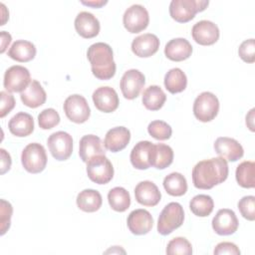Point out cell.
Wrapping results in <instances>:
<instances>
[{
	"label": "cell",
	"mask_w": 255,
	"mask_h": 255,
	"mask_svg": "<svg viewBox=\"0 0 255 255\" xmlns=\"http://www.w3.org/2000/svg\"><path fill=\"white\" fill-rule=\"evenodd\" d=\"M238 219L233 210L223 208L212 219V228L218 235H231L238 229Z\"/></svg>",
	"instance_id": "14"
},
{
	"label": "cell",
	"mask_w": 255,
	"mask_h": 255,
	"mask_svg": "<svg viewBox=\"0 0 255 255\" xmlns=\"http://www.w3.org/2000/svg\"><path fill=\"white\" fill-rule=\"evenodd\" d=\"M108 201L112 209L118 212H124L130 205V196L127 189L117 186L109 191Z\"/></svg>",
	"instance_id": "32"
},
{
	"label": "cell",
	"mask_w": 255,
	"mask_h": 255,
	"mask_svg": "<svg viewBox=\"0 0 255 255\" xmlns=\"http://www.w3.org/2000/svg\"><path fill=\"white\" fill-rule=\"evenodd\" d=\"M0 153H1V174H4L6 171L10 169L12 160H11L10 154L4 148H0Z\"/></svg>",
	"instance_id": "44"
},
{
	"label": "cell",
	"mask_w": 255,
	"mask_h": 255,
	"mask_svg": "<svg viewBox=\"0 0 255 255\" xmlns=\"http://www.w3.org/2000/svg\"><path fill=\"white\" fill-rule=\"evenodd\" d=\"M192 247L190 242L184 237H175L171 239L166 247V254L168 255H190Z\"/></svg>",
	"instance_id": "36"
},
{
	"label": "cell",
	"mask_w": 255,
	"mask_h": 255,
	"mask_svg": "<svg viewBox=\"0 0 255 255\" xmlns=\"http://www.w3.org/2000/svg\"><path fill=\"white\" fill-rule=\"evenodd\" d=\"M163 187L169 195L181 196L187 191V182L181 173L171 172L164 177Z\"/></svg>",
	"instance_id": "33"
},
{
	"label": "cell",
	"mask_w": 255,
	"mask_h": 255,
	"mask_svg": "<svg viewBox=\"0 0 255 255\" xmlns=\"http://www.w3.org/2000/svg\"><path fill=\"white\" fill-rule=\"evenodd\" d=\"M106 151L103 148L102 140L95 134L84 135L79 143V155L84 162H88L91 158L97 155H105Z\"/></svg>",
	"instance_id": "22"
},
{
	"label": "cell",
	"mask_w": 255,
	"mask_h": 255,
	"mask_svg": "<svg viewBox=\"0 0 255 255\" xmlns=\"http://www.w3.org/2000/svg\"><path fill=\"white\" fill-rule=\"evenodd\" d=\"M228 163L223 157H213L197 162L192 169V182L198 189H211L228 176Z\"/></svg>",
	"instance_id": "1"
},
{
	"label": "cell",
	"mask_w": 255,
	"mask_h": 255,
	"mask_svg": "<svg viewBox=\"0 0 255 255\" xmlns=\"http://www.w3.org/2000/svg\"><path fill=\"white\" fill-rule=\"evenodd\" d=\"M134 196L136 201L141 205L155 206L160 201L161 193L153 182L144 180L135 186Z\"/></svg>",
	"instance_id": "18"
},
{
	"label": "cell",
	"mask_w": 255,
	"mask_h": 255,
	"mask_svg": "<svg viewBox=\"0 0 255 255\" xmlns=\"http://www.w3.org/2000/svg\"><path fill=\"white\" fill-rule=\"evenodd\" d=\"M88 60L91 63L93 75L99 80H110L116 74V63L113 50L106 43H95L87 52Z\"/></svg>",
	"instance_id": "2"
},
{
	"label": "cell",
	"mask_w": 255,
	"mask_h": 255,
	"mask_svg": "<svg viewBox=\"0 0 255 255\" xmlns=\"http://www.w3.org/2000/svg\"><path fill=\"white\" fill-rule=\"evenodd\" d=\"M13 207L10 202L1 199V212H0V223H1V235H4L10 227L11 216Z\"/></svg>",
	"instance_id": "40"
},
{
	"label": "cell",
	"mask_w": 255,
	"mask_h": 255,
	"mask_svg": "<svg viewBox=\"0 0 255 255\" xmlns=\"http://www.w3.org/2000/svg\"><path fill=\"white\" fill-rule=\"evenodd\" d=\"M148 22V12L139 4H134L128 8L123 17L124 26L129 33L141 32L147 27Z\"/></svg>",
	"instance_id": "11"
},
{
	"label": "cell",
	"mask_w": 255,
	"mask_h": 255,
	"mask_svg": "<svg viewBox=\"0 0 255 255\" xmlns=\"http://www.w3.org/2000/svg\"><path fill=\"white\" fill-rule=\"evenodd\" d=\"M102 203V195L95 189H84L77 196V205L85 212H95L99 210Z\"/></svg>",
	"instance_id": "29"
},
{
	"label": "cell",
	"mask_w": 255,
	"mask_h": 255,
	"mask_svg": "<svg viewBox=\"0 0 255 255\" xmlns=\"http://www.w3.org/2000/svg\"><path fill=\"white\" fill-rule=\"evenodd\" d=\"M192 53L191 44L184 38H175L167 42L164 48V54L167 59L175 62H181L188 59Z\"/></svg>",
	"instance_id": "23"
},
{
	"label": "cell",
	"mask_w": 255,
	"mask_h": 255,
	"mask_svg": "<svg viewBox=\"0 0 255 255\" xmlns=\"http://www.w3.org/2000/svg\"><path fill=\"white\" fill-rule=\"evenodd\" d=\"M64 112L67 118L76 124L87 122L91 115L87 100L81 95L69 96L64 102Z\"/></svg>",
	"instance_id": "9"
},
{
	"label": "cell",
	"mask_w": 255,
	"mask_h": 255,
	"mask_svg": "<svg viewBox=\"0 0 255 255\" xmlns=\"http://www.w3.org/2000/svg\"><path fill=\"white\" fill-rule=\"evenodd\" d=\"M238 209L245 219L253 221L255 219V197L253 195L242 197L238 202Z\"/></svg>",
	"instance_id": "39"
},
{
	"label": "cell",
	"mask_w": 255,
	"mask_h": 255,
	"mask_svg": "<svg viewBox=\"0 0 255 255\" xmlns=\"http://www.w3.org/2000/svg\"><path fill=\"white\" fill-rule=\"evenodd\" d=\"M255 174V163L254 161H243L241 162L235 172L236 180L238 184L244 188H253L255 186L254 175Z\"/></svg>",
	"instance_id": "34"
},
{
	"label": "cell",
	"mask_w": 255,
	"mask_h": 255,
	"mask_svg": "<svg viewBox=\"0 0 255 255\" xmlns=\"http://www.w3.org/2000/svg\"><path fill=\"white\" fill-rule=\"evenodd\" d=\"M173 161L172 148L164 143L152 144L149 151V163L157 169H164Z\"/></svg>",
	"instance_id": "25"
},
{
	"label": "cell",
	"mask_w": 255,
	"mask_h": 255,
	"mask_svg": "<svg viewBox=\"0 0 255 255\" xmlns=\"http://www.w3.org/2000/svg\"><path fill=\"white\" fill-rule=\"evenodd\" d=\"M11 42V35L5 31L1 32V53H4Z\"/></svg>",
	"instance_id": "45"
},
{
	"label": "cell",
	"mask_w": 255,
	"mask_h": 255,
	"mask_svg": "<svg viewBox=\"0 0 255 255\" xmlns=\"http://www.w3.org/2000/svg\"><path fill=\"white\" fill-rule=\"evenodd\" d=\"M184 220V211L178 202H170L164 206L157 221V231L161 235L170 234L180 227Z\"/></svg>",
	"instance_id": "4"
},
{
	"label": "cell",
	"mask_w": 255,
	"mask_h": 255,
	"mask_svg": "<svg viewBox=\"0 0 255 255\" xmlns=\"http://www.w3.org/2000/svg\"><path fill=\"white\" fill-rule=\"evenodd\" d=\"M254 109H251L249 114L246 116V125L251 131H254Z\"/></svg>",
	"instance_id": "46"
},
{
	"label": "cell",
	"mask_w": 255,
	"mask_h": 255,
	"mask_svg": "<svg viewBox=\"0 0 255 255\" xmlns=\"http://www.w3.org/2000/svg\"><path fill=\"white\" fill-rule=\"evenodd\" d=\"M8 128L10 132L16 136H27L34 130V120L31 115L21 112L10 119Z\"/></svg>",
	"instance_id": "26"
},
{
	"label": "cell",
	"mask_w": 255,
	"mask_h": 255,
	"mask_svg": "<svg viewBox=\"0 0 255 255\" xmlns=\"http://www.w3.org/2000/svg\"><path fill=\"white\" fill-rule=\"evenodd\" d=\"M23 167L30 173L43 171L47 164V154L44 146L38 142H32L25 146L21 154Z\"/></svg>",
	"instance_id": "5"
},
{
	"label": "cell",
	"mask_w": 255,
	"mask_h": 255,
	"mask_svg": "<svg viewBox=\"0 0 255 255\" xmlns=\"http://www.w3.org/2000/svg\"><path fill=\"white\" fill-rule=\"evenodd\" d=\"M219 111V101L217 97L210 92H203L195 99L193 103L194 117L202 122L207 123L215 119Z\"/></svg>",
	"instance_id": "6"
},
{
	"label": "cell",
	"mask_w": 255,
	"mask_h": 255,
	"mask_svg": "<svg viewBox=\"0 0 255 255\" xmlns=\"http://www.w3.org/2000/svg\"><path fill=\"white\" fill-rule=\"evenodd\" d=\"M239 57L246 63L255 62V45L254 39H248L242 42L238 49Z\"/></svg>",
	"instance_id": "41"
},
{
	"label": "cell",
	"mask_w": 255,
	"mask_h": 255,
	"mask_svg": "<svg viewBox=\"0 0 255 255\" xmlns=\"http://www.w3.org/2000/svg\"><path fill=\"white\" fill-rule=\"evenodd\" d=\"M31 76L27 68L15 65L6 70L3 85L10 93H22L30 84Z\"/></svg>",
	"instance_id": "8"
},
{
	"label": "cell",
	"mask_w": 255,
	"mask_h": 255,
	"mask_svg": "<svg viewBox=\"0 0 255 255\" xmlns=\"http://www.w3.org/2000/svg\"><path fill=\"white\" fill-rule=\"evenodd\" d=\"M0 96H1L0 117L4 118L15 107V99H14V97L11 94H9V93H7L5 91L0 92Z\"/></svg>",
	"instance_id": "42"
},
{
	"label": "cell",
	"mask_w": 255,
	"mask_h": 255,
	"mask_svg": "<svg viewBox=\"0 0 255 255\" xmlns=\"http://www.w3.org/2000/svg\"><path fill=\"white\" fill-rule=\"evenodd\" d=\"M191 35L197 44L209 46L216 43L219 39V29L213 22L201 20L193 25Z\"/></svg>",
	"instance_id": "13"
},
{
	"label": "cell",
	"mask_w": 255,
	"mask_h": 255,
	"mask_svg": "<svg viewBox=\"0 0 255 255\" xmlns=\"http://www.w3.org/2000/svg\"><path fill=\"white\" fill-rule=\"evenodd\" d=\"M130 139V131L125 127H116L108 130L105 136L104 145L112 152L123 150Z\"/></svg>",
	"instance_id": "21"
},
{
	"label": "cell",
	"mask_w": 255,
	"mask_h": 255,
	"mask_svg": "<svg viewBox=\"0 0 255 255\" xmlns=\"http://www.w3.org/2000/svg\"><path fill=\"white\" fill-rule=\"evenodd\" d=\"M148 133L155 139L165 140L171 136L172 129L170 126L163 121H153L147 127Z\"/></svg>",
	"instance_id": "37"
},
{
	"label": "cell",
	"mask_w": 255,
	"mask_h": 255,
	"mask_svg": "<svg viewBox=\"0 0 255 255\" xmlns=\"http://www.w3.org/2000/svg\"><path fill=\"white\" fill-rule=\"evenodd\" d=\"M186 85V75L179 68L170 69L164 76L165 89L171 94H177L184 91Z\"/></svg>",
	"instance_id": "31"
},
{
	"label": "cell",
	"mask_w": 255,
	"mask_h": 255,
	"mask_svg": "<svg viewBox=\"0 0 255 255\" xmlns=\"http://www.w3.org/2000/svg\"><path fill=\"white\" fill-rule=\"evenodd\" d=\"M206 0H172L169 4V14L178 23L192 20L197 12L205 10L208 6Z\"/></svg>",
	"instance_id": "3"
},
{
	"label": "cell",
	"mask_w": 255,
	"mask_h": 255,
	"mask_svg": "<svg viewBox=\"0 0 255 255\" xmlns=\"http://www.w3.org/2000/svg\"><path fill=\"white\" fill-rule=\"evenodd\" d=\"M159 48L158 38L151 33L140 35L133 39L131 43V51L140 58H147L154 55Z\"/></svg>",
	"instance_id": "20"
},
{
	"label": "cell",
	"mask_w": 255,
	"mask_h": 255,
	"mask_svg": "<svg viewBox=\"0 0 255 255\" xmlns=\"http://www.w3.org/2000/svg\"><path fill=\"white\" fill-rule=\"evenodd\" d=\"M87 174L92 181L106 184L114 177V167L106 155H97L87 162Z\"/></svg>",
	"instance_id": "7"
},
{
	"label": "cell",
	"mask_w": 255,
	"mask_h": 255,
	"mask_svg": "<svg viewBox=\"0 0 255 255\" xmlns=\"http://www.w3.org/2000/svg\"><path fill=\"white\" fill-rule=\"evenodd\" d=\"M145 83V78L141 72L135 69L127 71L121 80V91L123 96L128 100L135 99Z\"/></svg>",
	"instance_id": "12"
},
{
	"label": "cell",
	"mask_w": 255,
	"mask_h": 255,
	"mask_svg": "<svg viewBox=\"0 0 255 255\" xmlns=\"http://www.w3.org/2000/svg\"><path fill=\"white\" fill-rule=\"evenodd\" d=\"M20 98L25 106L35 109L46 102L47 95L42 85L38 81L32 80L29 86L20 94Z\"/></svg>",
	"instance_id": "24"
},
{
	"label": "cell",
	"mask_w": 255,
	"mask_h": 255,
	"mask_svg": "<svg viewBox=\"0 0 255 255\" xmlns=\"http://www.w3.org/2000/svg\"><path fill=\"white\" fill-rule=\"evenodd\" d=\"M95 107L103 113H112L119 107V96L111 87H100L93 93Z\"/></svg>",
	"instance_id": "15"
},
{
	"label": "cell",
	"mask_w": 255,
	"mask_h": 255,
	"mask_svg": "<svg viewBox=\"0 0 255 255\" xmlns=\"http://www.w3.org/2000/svg\"><path fill=\"white\" fill-rule=\"evenodd\" d=\"M128 227L132 234L143 235L148 233L153 225L151 214L145 209H135L128 216Z\"/></svg>",
	"instance_id": "16"
},
{
	"label": "cell",
	"mask_w": 255,
	"mask_h": 255,
	"mask_svg": "<svg viewBox=\"0 0 255 255\" xmlns=\"http://www.w3.org/2000/svg\"><path fill=\"white\" fill-rule=\"evenodd\" d=\"M214 207V202L211 196L206 194H198L194 196L189 202L191 212L199 217L208 216Z\"/></svg>",
	"instance_id": "35"
},
{
	"label": "cell",
	"mask_w": 255,
	"mask_h": 255,
	"mask_svg": "<svg viewBox=\"0 0 255 255\" xmlns=\"http://www.w3.org/2000/svg\"><path fill=\"white\" fill-rule=\"evenodd\" d=\"M49 150L57 160L68 159L73 152V138L66 131H56L47 140Z\"/></svg>",
	"instance_id": "10"
},
{
	"label": "cell",
	"mask_w": 255,
	"mask_h": 255,
	"mask_svg": "<svg viewBox=\"0 0 255 255\" xmlns=\"http://www.w3.org/2000/svg\"><path fill=\"white\" fill-rule=\"evenodd\" d=\"M215 152L229 161H236L240 159L244 150L242 145L234 138L227 136H220L214 142Z\"/></svg>",
	"instance_id": "17"
},
{
	"label": "cell",
	"mask_w": 255,
	"mask_h": 255,
	"mask_svg": "<svg viewBox=\"0 0 255 255\" xmlns=\"http://www.w3.org/2000/svg\"><path fill=\"white\" fill-rule=\"evenodd\" d=\"M39 127L42 129H50L59 125L60 116L58 112L52 108L43 110L38 116Z\"/></svg>",
	"instance_id": "38"
},
{
	"label": "cell",
	"mask_w": 255,
	"mask_h": 255,
	"mask_svg": "<svg viewBox=\"0 0 255 255\" xmlns=\"http://www.w3.org/2000/svg\"><path fill=\"white\" fill-rule=\"evenodd\" d=\"M166 96L159 86L152 85L146 88L142 94V104L149 111H157L162 108Z\"/></svg>",
	"instance_id": "30"
},
{
	"label": "cell",
	"mask_w": 255,
	"mask_h": 255,
	"mask_svg": "<svg viewBox=\"0 0 255 255\" xmlns=\"http://www.w3.org/2000/svg\"><path fill=\"white\" fill-rule=\"evenodd\" d=\"M152 142L148 140L138 141L130 151V162L136 169H147L150 167L149 163V151L152 146Z\"/></svg>",
	"instance_id": "27"
},
{
	"label": "cell",
	"mask_w": 255,
	"mask_h": 255,
	"mask_svg": "<svg viewBox=\"0 0 255 255\" xmlns=\"http://www.w3.org/2000/svg\"><path fill=\"white\" fill-rule=\"evenodd\" d=\"M75 29L81 37L91 39L99 34L100 22L92 13L83 11L75 19Z\"/></svg>",
	"instance_id": "19"
},
{
	"label": "cell",
	"mask_w": 255,
	"mask_h": 255,
	"mask_svg": "<svg viewBox=\"0 0 255 255\" xmlns=\"http://www.w3.org/2000/svg\"><path fill=\"white\" fill-rule=\"evenodd\" d=\"M213 253L215 255H222V254H230V255H239L240 250L239 248L231 242H220L216 245Z\"/></svg>",
	"instance_id": "43"
},
{
	"label": "cell",
	"mask_w": 255,
	"mask_h": 255,
	"mask_svg": "<svg viewBox=\"0 0 255 255\" xmlns=\"http://www.w3.org/2000/svg\"><path fill=\"white\" fill-rule=\"evenodd\" d=\"M81 3L84 4V5H87V6H92V7H94V8H100V7H102L103 5L107 4L108 1H88V2L82 1Z\"/></svg>",
	"instance_id": "47"
},
{
	"label": "cell",
	"mask_w": 255,
	"mask_h": 255,
	"mask_svg": "<svg viewBox=\"0 0 255 255\" xmlns=\"http://www.w3.org/2000/svg\"><path fill=\"white\" fill-rule=\"evenodd\" d=\"M8 56L17 62H29L36 56V47L32 42L26 40H17L10 47Z\"/></svg>",
	"instance_id": "28"
}]
</instances>
